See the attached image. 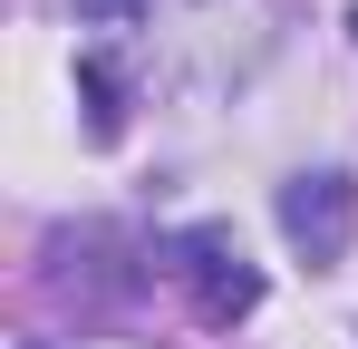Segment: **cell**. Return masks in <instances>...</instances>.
Wrapping results in <instances>:
<instances>
[{"label": "cell", "instance_id": "1", "mask_svg": "<svg viewBox=\"0 0 358 349\" xmlns=\"http://www.w3.org/2000/svg\"><path fill=\"white\" fill-rule=\"evenodd\" d=\"M281 233H291L310 262H339L358 233V184L349 174H300V184H281Z\"/></svg>", "mask_w": 358, "mask_h": 349}, {"label": "cell", "instance_id": "2", "mask_svg": "<svg viewBox=\"0 0 358 349\" xmlns=\"http://www.w3.org/2000/svg\"><path fill=\"white\" fill-rule=\"evenodd\" d=\"M184 282H194V310H203V320H242V310H262V272L242 262L223 233H184Z\"/></svg>", "mask_w": 358, "mask_h": 349}]
</instances>
